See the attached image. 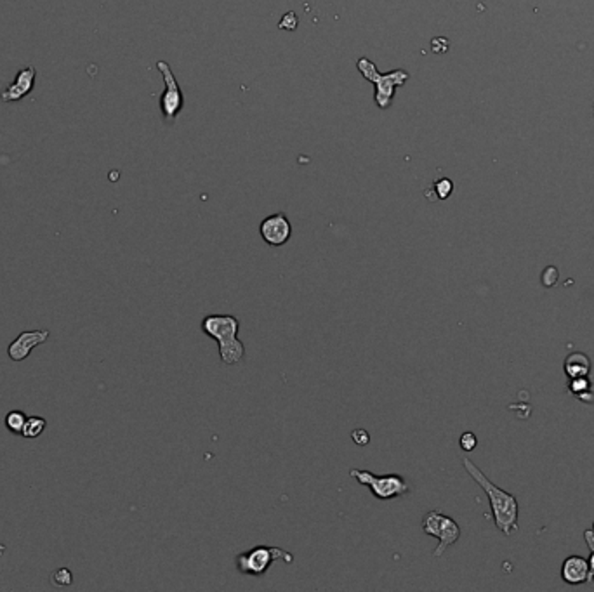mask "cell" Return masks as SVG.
<instances>
[{
  "label": "cell",
  "mask_w": 594,
  "mask_h": 592,
  "mask_svg": "<svg viewBox=\"0 0 594 592\" xmlns=\"http://www.w3.org/2000/svg\"><path fill=\"white\" fill-rule=\"evenodd\" d=\"M462 466L468 471V474L478 485L483 488L485 495L488 497V502H490V512L492 518H494V523L497 530L502 531L506 537H511L513 534L518 531V514H520V505H518L516 497L513 493L504 492L502 488L494 485L490 479L487 478L480 469H478L476 464L473 460H469L466 457L462 460Z\"/></svg>",
  "instance_id": "1"
},
{
  "label": "cell",
  "mask_w": 594,
  "mask_h": 592,
  "mask_svg": "<svg viewBox=\"0 0 594 592\" xmlns=\"http://www.w3.org/2000/svg\"><path fill=\"white\" fill-rule=\"evenodd\" d=\"M357 68L361 73V77L372 82L376 87V104L380 110H388L393 103L396 87H402L407 80H409V71L405 70H393L390 73H380L377 66L373 65L371 59L360 58L357 63Z\"/></svg>",
  "instance_id": "2"
},
{
  "label": "cell",
  "mask_w": 594,
  "mask_h": 592,
  "mask_svg": "<svg viewBox=\"0 0 594 592\" xmlns=\"http://www.w3.org/2000/svg\"><path fill=\"white\" fill-rule=\"evenodd\" d=\"M278 560L290 565L294 561V556L287 553V550L280 549V547L256 545L252 549L245 550V553L238 554L235 563H237L238 572L244 573V575L263 576L270 569L271 565Z\"/></svg>",
  "instance_id": "3"
},
{
  "label": "cell",
  "mask_w": 594,
  "mask_h": 592,
  "mask_svg": "<svg viewBox=\"0 0 594 592\" xmlns=\"http://www.w3.org/2000/svg\"><path fill=\"white\" fill-rule=\"evenodd\" d=\"M351 478L357 479L360 485L371 488L372 495L379 500H391V498L405 497L410 493V485L400 474H372L367 469H351Z\"/></svg>",
  "instance_id": "4"
},
{
  "label": "cell",
  "mask_w": 594,
  "mask_h": 592,
  "mask_svg": "<svg viewBox=\"0 0 594 592\" xmlns=\"http://www.w3.org/2000/svg\"><path fill=\"white\" fill-rule=\"evenodd\" d=\"M422 531L429 535V537L438 538V547L433 553L435 557H442L448 547L461 538V528L455 523V519L436 511V509L428 511L424 514V518H422Z\"/></svg>",
  "instance_id": "5"
},
{
  "label": "cell",
  "mask_w": 594,
  "mask_h": 592,
  "mask_svg": "<svg viewBox=\"0 0 594 592\" xmlns=\"http://www.w3.org/2000/svg\"><path fill=\"white\" fill-rule=\"evenodd\" d=\"M156 68L162 73L163 82H166V92L162 94L160 101V108H162V115L167 123H173L178 115L181 113L182 106H185V97H182L181 87H179L178 80H175L173 70L166 61L156 63Z\"/></svg>",
  "instance_id": "6"
},
{
  "label": "cell",
  "mask_w": 594,
  "mask_h": 592,
  "mask_svg": "<svg viewBox=\"0 0 594 592\" xmlns=\"http://www.w3.org/2000/svg\"><path fill=\"white\" fill-rule=\"evenodd\" d=\"M238 331H240V320L231 314H209L202 320V332L214 339L218 346L237 339Z\"/></svg>",
  "instance_id": "7"
},
{
  "label": "cell",
  "mask_w": 594,
  "mask_h": 592,
  "mask_svg": "<svg viewBox=\"0 0 594 592\" xmlns=\"http://www.w3.org/2000/svg\"><path fill=\"white\" fill-rule=\"evenodd\" d=\"M261 238L271 247H282L292 237V224L285 214L278 212L264 217L259 226Z\"/></svg>",
  "instance_id": "8"
},
{
  "label": "cell",
  "mask_w": 594,
  "mask_h": 592,
  "mask_svg": "<svg viewBox=\"0 0 594 592\" xmlns=\"http://www.w3.org/2000/svg\"><path fill=\"white\" fill-rule=\"evenodd\" d=\"M49 337V331H26L21 332L18 335V339H14L13 343L7 347V354L13 362H23L25 358H28V354L32 353L33 347L44 344Z\"/></svg>",
  "instance_id": "9"
},
{
  "label": "cell",
  "mask_w": 594,
  "mask_h": 592,
  "mask_svg": "<svg viewBox=\"0 0 594 592\" xmlns=\"http://www.w3.org/2000/svg\"><path fill=\"white\" fill-rule=\"evenodd\" d=\"M37 71L33 66H28V68H21L18 71V77L14 84H11L9 89L2 92V101L4 103H9V101H20L21 97L30 94L33 89V80H35Z\"/></svg>",
  "instance_id": "10"
},
{
  "label": "cell",
  "mask_w": 594,
  "mask_h": 592,
  "mask_svg": "<svg viewBox=\"0 0 594 592\" xmlns=\"http://www.w3.org/2000/svg\"><path fill=\"white\" fill-rule=\"evenodd\" d=\"M589 565L588 560L581 556H570L563 561L562 579L563 582L570 586H578V584H588Z\"/></svg>",
  "instance_id": "11"
},
{
  "label": "cell",
  "mask_w": 594,
  "mask_h": 592,
  "mask_svg": "<svg viewBox=\"0 0 594 592\" xmlns=\"http://www.w3.org/2000/svg\"><path fill=\"white\" fill-rule=\"evenodd\" d=\"M563 369H565V374L569 379L588 377L589 372H591V359L584 353H571L567 356L565 366H563Z\"/></svg>",
  "instance_id": "12"
},
{
  "label": "cell",
  "mask_w": 594,
  "mask_h": 592,
  "mask_svg": "<svg viewBox=\"0 0 594 592\" xmlns=\"http://www.w3.org/2000/svg\"><path fill=\"white\" fill-rule=\"evenodd\" d=\"M245 356V346L240 339L228 340V343L219 344V358L224 365H238Z\"/></svg>",
  "instance_id": "13"
},
{
  "label": "cell",
  "mask_w": 594,
  "mask_h": 592,
  "mask_svg": "<svg viewBox=\"0 0 594 592\" xmlns=\"http://www.w3.org/2000/svg\"><path fill=\"white\" fill-rule=\"evenodd\" d=\"M47 422L46 419L42 417H28L26 419V424L23 427V436L28 438V440H33V438H39L40 434L44 433V429H46Z\"/></svg>",
  "instance_id": "14"
},
{
  "label": "cell",
  "mask_w": 594,
  "mask_h": 592,
  "mask_svg": "<svg viewBox=\"0 0 594 592\" xmlns=\"http://www.w3.org/2000/svg\"><path fill=\"white\" fill-rule=\"evenodd\" d=\"M26 419H28V417L25 415V412H21V410L9 412V414L6 415L7 429H9L11 433H14V434H21V433H23V427L26 424Z\"/></svg>",
  "instance_id": "15"
},
{
  "label": "cell",
  "mask_w": 594,
  "mask_h": 592,
  "mask_svg": "<svg viewBox=\"0 0 594 592\" xmlns=\"http://www.w3.org/2000/svg\"><path fill=\"white\" fill-rule=\"evenodd\" d=\"M591 388V381L588 379V377H575V379H570V384H569V391L571 395L577 398L578 395H582V393L589 391Z\"/></svg>",
  "instance_id": "16"
},
{
  "label": "cell",
  "mask_w": 594,
  "mask_h": 592,
  "mask_svg": "<svg viewBox=\"0 0 594 592\" xmlns=\"http://www.w3.org/2000/svg\"><path fill=\"white\" fill-rule=\"evenodd\" d=\"M51 580H52V584H56V586L66 587V586H72L73 575L68 568H59L52 573Z\"/></svg>",
  "instance_id": "17"
},
{
  "label": "cell",
  "mask_w": 594,
  "mask_h": 592,
  "mask_svg": "<svg viewBox=\"0 0 594 592\" xmlns=\"http://www.w3.org/2000/svg\"><path fill=\"white\" fill-rule=\"evenodd\" d=\"M584 541L588 544L589 550H591V556H589L588 565H589V575H588V584H591L594 580V531L586 530L584 531Z\"/></svg>",
  "instance_id": "18"
},
{
  "label": "cell",
  "mask_w": 594,
  "mask_h": 592,
  "mask_svg": "<svg viewBox=\"0 0 594 592\" xmlns=\"http://www.w3.org/2000/svg\"><path fill=\"white\" fill-rule=\"evenodd\" d=\"M435 191H436V195H438L440 200H447V198L452 195V191H454V183L447 178L440 179V181H436Z\"/></svg>",
  "instance_id": "19"
},
{
  "label": "cell",
  "mask_w": 594,
  "mask_h": 592,
  "mask_svg": "<svg viewBox=\"0 0 594 592\" xmlns=\"http://www.w3.org/2000/svg\"><path fill=\"white\" fill-rule=\"evenodd\" d=\"M476 445H478V438H476V434L471 433V431L462 434L461 440H459V447H461L464 452H473L474 448H476Z\"/></svg>",
  "instance_id": "20"
},
{
  "label": "cell",
  "mask_w": 594,
  "mask_h": 592,
  "mask_svg": "<svg viewBox=\"0 0 594 592\" xmlns=\"http://www.w3.org/2000/svg\"><path fill=\"white\" fill-rule=\"evenodd\" d=\"M540 282H543L544 287H552V285L558 282V269H556L555 266L545 268L543 276H540Z\"/></svg>",
  "instance_id": "21"
},
{
  "label": "cell",
  "mask_w": 594,
  "mask_h": 592,
  "mask_svg": "<svg viewBox=\"0 0 594 592\" xmlns=\"http://www.w3.org/2000/svg\"><path fill=\"white\" fill-rule=\"evenodd\" d=\"M297 16L294 13H287L285 16L282 18V21H280V28H283V30H289V32H292V30H296V26H297Z\"/></svg>",
  "instance_id": "22"
},
{
  "label": "cell",
  "mask_w": 594,
  "mask_h": 592,
  "mask_svg": "<svg viewBox=\"0 0 594 592\" xmlns=\"http://www.w3.org/2000/svg\"><path fill=\"white\" fill-rule=\"evenodd\" d=\"M351 438H353L354 443H358L360 447H364V445H367L369 441H371V436H369L367 431H364V429L353 431V433H351Z\"/></svg>",
  "instance_id": "23"
},
{
  "label": "cell",
  "mask_w": 594,
  "mask_h": 592,
  "mask_svg": "<svg viewBox=\"0 0 594 592\" xmlns=\"http://www.w3.org/2000/svg\"><path fill=\"white\" fill-rule=\"evenodd\" d=\"M593 115H594V104H593Z\"/></svg>",
  "instance_id": "24"
},
{
  "label": "cell",
  "mask_w": 594,
  "mask_h": 592,
  "mask_svg": "<svg viewBox=\"0 0 594 592\" xmlns=\"http://www.w3.org/2000/svg\"><path fill=\"white\" fill-rule=\"evenodd\" d=\"M593 531H594V524H593Z\"/></svg>",
  "instance_id": "25"
}]
</instances>
